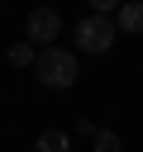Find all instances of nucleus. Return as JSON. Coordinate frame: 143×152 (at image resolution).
Masks as SVG:
<instances>
[{"instance_id":"f257e3e1","label":"nucleus","mask_w":143,"mask_h":152,"mask_svg":"<svg viewBox=\"0 0 143 152\" xmlns=\"http://www.w3.org/2000/svg\"><path fill=\"white\" fill-rule=\"evenodd\" d=\"M33 76H38V86H48V90H72L76 86V76H81V66H76V52L72 48H43L38 52V62H33Z\"/></svg>"},{"instance_id":"f03ea898","label":"nucleus","mask_w":143,"mask_h":152,"mask_svg":"<svg viewBox=\"0 0 143 152\" xmlns=\"http://www.w3.org/2000/svg\"><path fill=\"white\" fill-rule=\"evenodd\" d=\"M114 38H119V28H114V14H86V19H76V52H110L114 48Z\"/></svg>"},{"instance_id":"7ed1b4c3","label":"nucleus","mask_w":143,"mask_h":152,"mask_svg":"<svg viewBox=\"0 0 143 152\" xmlns=\"http://www.w3.org/2000/svg\"><path fill=\"white\" fill-rule=\"evenodd\" d=\"M57 33H62V14H57V10H48V5L29 10V43H33V48H52Z\"/></svg>"},{"instance_id":"20e7f679","label":"nucleus","mask_w":143,"mask_h":152,"mask_svg":"<svg viewBox=\"0 0 143 152\" xmlns=\"http://www.w3.org/2000/svg\"><path fill=\"white\" fill-rule=\"evenodd\" d=\"M114 28L119 33H143V0H124L114 10Z\"/></svg>"},{"instance_id":"39448f33","label":"nucleus","mask_w":143,"mask_h":152,"mask_svg":"<svg viewBox=\"0 0 143 152\" xmlns=\"http://www.w3.org/2000/svg\"><path fill=\"white\" fill-rule=\"evenodd\" d=\"M33 152H72V138H67L62 128H48V133H38Z\"/></svg>"},{"instance_id":"423d86ee","label":"nucleus","mask_w":143,"mask_h":152,"mask_svg":"<svg viewBox=\"0 0 143 152\" xmlns=\"http://www.w3.org/2000/svg\"><path fill=\"white\" fill-rule=\"evenodd\" d=\"M33 62H38V48H33V43H29V38H24V43H14V48H10V66H33Z\"/></svg>"},{"instance_id":"0eeeda50","label":"nucleus","mask_w":143,"mask_h":152,"mask_svg":"<svg viewBox=\"0 0 143 152\" xmlns=\"http://www.w3.org/2000/svg\"><path fill=\"white\" fill-rule=\"evenodd\" d=\"M95 152H119V133H110V128H95Z\"/></svg>"},{"instance_id":"6e6552de","label":"nucleus","mask_w":143,"mask_h":152,"mask_svg":"<svg viewBox=\"0 0 143 152\" xmlns=\"http://www.w3.org/2000/svg\"><path fill=\"white\" fill-rule=\"evenodd\" d=\"M86 5H91V14H114L124 0H86Z\"/></svg>"}]
</instances>
